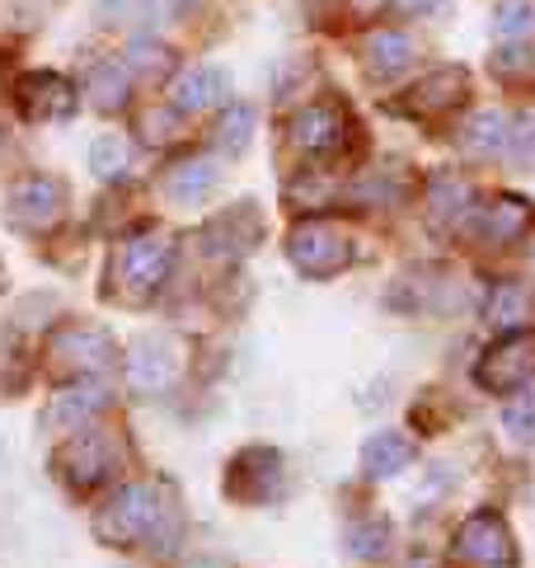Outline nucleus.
I'll return each mask as SVG.
<instances>
[{"mask_svg":"<svg viewBox=\"0 0 535 568\" xmlns=\"http://www.w3.org/2000/svg\"><path fill=\"white\" fill-rule=\"evenodd\" d=\"M470 207H475L470 179H461V174H432L427 179V221L437 231H451Z\"/></svg>","mask_w":535,"mask_h":568,"instance_id":"17","label":"nucleus"},{"mask_svg":"<svg viewBox=\"0 0 535 568\" xmlns=\"http://www.w3.org/2000/svg\"><path fill=\"white\" fill-rule=\"evenodd\" d=\"M507 146H512V155H517L522 165H535V113H522L517 123H512Z\"/></svg>","mask_w":535,"mask_h":568,"instance_id":"32","label":"nucleus"},{"mask_svg":"<svg viewBox=\"0 0 535 568\" xmlns=\"http://www.w3.org/2000/svg\"><path fill=\"white\" fill-rule=\"evenodd\" d=\"M282 494V456L273 446H250L225 470V498L244 507H263Z\"/></svg>","mask_w":535,"mask_h":568,"instance_id":"9","label":"nucleus"},{"mask_svg":"<svg viewBox=\"0 0 535 568\" xmlns=\"http://www.w3.org/2000/svg\"><path fill=\"white\" fill-rule=\"evenodd\" d=\"M128 94H132L128 67H118V62H94L90 67V104L99 113H118L122 104H128Z\"/></svg>","mask_w":535,"mask_h":568,"instance_id":"22","label":"nucleus"},{"mask_svg":"<svg viewBox=\"0 0 535 568\" xmlns=\"http://www.w3.org/2000/svg\"><path fill=\"white\" fill-rule=\"evenodd\" d=\"M475 231L488 240V245H517L522 235L535 231V207L526 197H493L488 207H480Z\"/></svg>","mask_w":535,"mask_h":568,"instance_id":"15","label":"nucleus"},{"mask_svg":"<svg viewBox=\"0 0 535 568\" xmlns=\"http://www.w3.org/2000/svg\"><path fill=\"white\" fill-rule=\"evenodd\" d=\"M225 71L221 67H189L183 71L174 85H170V104L179 109V113H198V109H212V104H221L225 99Z\"/></svg>","mask_w":535,"mask_h":568,"instance_id":"19","label":"nucleus"},{"mask_svg":"<svg viewBox=\"0 0 535 568\" xmlns=\"http://www.w3.org/2000/svg\"><path fill=\"white\" fill-rule=\"evenodd\" d=\"M179 376V343L170 334H141L128 348V385L132 395H164Z\"/></svg>","mask_w":535,"mask_h":568,"instance_id":"10","label":"nucleus"},{"mask_svg":"<svg viewBox=\"0 0 535 568\" xmlns=\"http://www.w3.org/2000/svg\"><path fill=\"white\" fill-rule=\"evenodd\" d=\"M395 6H400V10H408V14H418V10H432L437 0H395Z\"/></svg>","mask_w":535,"mask_h":568,"instance_id":"34","label":"nucleus"},{"mask_svg":"<svg viewBox=\"0 0 535 568\" xmlns=\"http://www.w3.org/2000/svg\"><path fill=\"white\" fill-rule=\"evenodd\" d=\"M286 258L301 277L329 282L343 268H353V240H347L334 221H301V226L286 231Z\"/></svg>","mask_w":535,"mask_h":568,"instance_id":"3","label":"nucleus"},{"mask_svg":"<svg viewBox=\"0 0 535 568\" xmlns=\"http://www.w3.org/2000/svg\"><path fill=\"white\" fill-rule=\"evenodd\" d=\"M90 170H94V179H104V184L122 179V170H128V141L122 136H99L90 146Z\"/></svg>","mask_w":535,"mask_h":568,"instance_id":"28","label":"nucleus"},{"mask_svg":"<svg viewBox=\"0 0 535 568\" xmlns=\"http://www.w3.org/2000/svg\"><path fill=\"white\" fill-rule=\"evenodd\" d=\"M461 146H465V155H475V160H488V155H498L503 146H507V123H503V113H475L465 123V132H461Z\"/></svg>","mask_w":535,"mask_h":568,"instance_id":"24","label":"nucleus"},{"mask_svg":"<svg viewBox=\"0 0 535 568\" xmlns=\"http://www.w3.org/2000/svg\"><path fill=\"white\" fill-rule=\"evenodd\" d=\"M174 268V245L160 231H137L122 235L109 250V268H104V296L118 306H147L160 296V287L170 282Z\"/></svg>","mask_w":535,"mask_h":568,"instance_id":"1","label":"nucleus"},{"mask_svg":"<svg viewBox=\"0 0 535 568\" xmlns=\"http://www.w3.org/2000/svg\"><path fill=\"white\" fill-rule=\"evenodd\" d=\"M456 555L475 568H503L512 555V531L503 513H475L456 531Z\"/></svg>","mask_w":535,"mask_h":568,"instance_id":"13","label":"nucleus"},{"mask_svg":"<svg viewBox=\"0 0 535 568\" xmlns=\"http://www.w3.org/2000/svg\"><path fill=\"white\" fill-rule=\"evenodd\" d=\"M67 216V184L52 174H29L10 189V221L29 235H48Z\"/></svg>","mask_w":535,"mask_h":568,"instance_id":"7","label":"nucleus"},{"mask_svg":"<svg viewBox=\"0 0 535 568\" xmlns=\"http://www.w3.org/2000/svg\"><path fill=\"white\" fill-rule=\"evenodd\" d=\"M170 503L160 498V484L151 479H137V484H122V489L99 507L94 517V536L109 545V550H137L141 540H151L160 531Z\"/></svg>","mask_w":535,"mask_h":568,"instance_id":"2","label":"nucleus"},{"mask_svg":"<svg viewBox=\"0 0 535 568\" xmlns=\"http://www.w3.org/2000/svg\"><path fill=\"white\" fill-rule=\"evenodd\" d=\"M493 71H498L503 80H526V75H535V48H522V43L503 48L498 57H493Z\"/></svg>","mask_w":535,"mask_h":568,"instance_id":"31","label":"nucleus"},{"mask_svg":"<svg viewBox=\"0 0 535 568\" xmlns=\"http://www.w3.org/2000/svg\"><path fill=\"white\" fill-rule=\"evenodd\" d=\"M475 381H480V390H488V395L526 390V385L535 381V329H517V334L493 343V348L480 357Z\"/></svg>","mask_w":535,"mask_h":568,"instance_id":"6","label":"nucleus"},{"mask_svg":"<svg viewBox=\"0 0 535 568\" xmlns=\"http://www.w3.org/2000/svg\"><path fill=\"white\" fill-rule=\"evenodd\" d=\"M286 136H292V146L305 151V155H334L343 146V136H347V118H343V109L334 104V99H320V104L296 109Z\"/></svg>","mask_w":535,"mask_h":568,"instance_id":"12","label":"nucleus"},{"mask_svg":"<svg viewBox=\"0 0 535 568\" xmlns=\"http://www.w3.org/2000/svg\"><path fill=\"white\" fill-rule=\"evenodd\" d=\"M250 128H254V109L250 104H225L221 118H216V128H212L216 151L240 155L244 146H250Z\"/></svg>","mask_w":535,"mask_h":568,"instance_id":"25","label":"nucleus"},{"mask_svg":"<svg viewBox=\"0 0 535 568\" xmlns=\"http://www.w3.org/2000/svg\"><path fill=\"white\" fill-rule=\"evenodd\" d=\"M347 550H353L357 559H381L390 550V521L385 517H372V521L347 526Z\"/></svg>","mask_w":535,"mask_h":568,"instance_id":"27","label":"nucleus"},{"mask_svg":"<svg viewBox=\"0 0 535 568\" xmlns=\"http://www.w3.org/2000/svg\"><path fill=\"white\" fill-rule=\"evenodd\" d=\"M113 442L109 433H99V428H80L75 437L61 442V452H57V475L71 484L75 494H90L99 489L109 475H113Z\"/></svg>","mask_w":535,"mask_h":568,"instance_id":"8","label":"nucleus"},{"mask_svg":"<svg viewBox=\"0 0 535 568\" xmlns=\"http://www.w3.org/2000/svg\"><path fill=\"white\" fill-rule=\"evenodd\" d=\"M470 94V71L465 67H437L423 75L418 85H408L400 99H390V113L414 118V123H437V118L456 113Z\"/></svg>","mask_w":535,"mask_h":568,"instance_id":"5","label":"nucleus"},{"mask_svg":"<svg viewBox=\"0 0 535 568\" xmlns=\"http://www.w3.org/2000/svg\"><path fill=\"white\" fill-rule=\"evenodd\" d=\"M503 428L517 442H535V395H522V390L512 395L507 414H503Z\"/></svg>","mask_w":535,"mask_h":568,"instance_id":"30","label":"nucleus"},{"mask_svg":"<svg viewBox=\"0 0 535 568\" xmlns=\"http://www.w3.org/2000/svg\"><path fill=\"white\" fill-rule=\"evenodd\" d=\"M137 132L147 146H170L179 136V109L174 104H147L137 113Z\"/></svg>","mask_w":535,"mask_h":568,"instance_id":"26","label":"nucleus"},{"mask_svg":"<svg viewBox=\"0 0 535 568\" xmlns=\"http://www.w3.org/2000/svg\"><path fill=\"white\" fill-rule=\"evenodd\" d=\"M104 409V385H99L94 376H80L75 385H67V390H57L52 409H48V423H57V428H90V418Z\"/></svg>","mask_w":535,"mask_h":568,"instance_id":"18","label":"nucleus"},{"mask_svg":"<svg viewBox=\"0 0 535 568\" xmlns=\"http://www.w3.org/2000/svg\"><path fill=\"white\" fill-rule=\"evenodd\" d=\"M0 282H6V273H0Z\"/></svg>","mask_w":535,"mask_h":568,"instance_id":"35","label":"nucleus"},{"mask_svg":"<svg viewBox=\"0 0 535 568\" xmlns=\"http://www.w3.org/2000/svg\"><path fill=\"white\" fill-rule=\"evenodd\" d=\"M414 57H418V43L408 33H400V29H376V33H366V43H362L366 75H376V80H390V75L408 71L414 67Z\"/></svg>","mask_w":535,"mask_h":568,"instance_id":"16","label":"nucleus"},{"mask_svg":"<svg viewBox=\"0 0 535 568\" xmlns=\"http://www.w3.org/2000/svg\"><path fill=\"white\" fill-rule=\"evenodd\" d=\"M212 184H216L212 160H179V165L164 174V193L179 197V202H202Z\"/></svg>","mask_w":535,"mask_h":568,"instance_id":"23","label":"nucleus"},{"mask_svg":"<svg viewBox=\"0 0 535 568\" xmlns=\"http://www.w3.org/2000/svg\"><path fill=\"white\" fill-rule=\"evenodd\" d=\"M19 113L29 123H57V118L75 113V85L57 71H29L19 80Z\"/></svg>","mask_w":535,"mask_h":568,"instance_id":"14","label":"nucleus"},{"mask_svg":"<svg viewBox=\"0 0 535 568\" xmlns=\"http://www.w3.org/2000/svg\"><path fill=\"white\" fill-rule=\"evenodd\" d=\"M164 48L160 43H151V38H141V43H132V67H141V71H164Z\"/></svg>","mask_w":535,"mask_h":568,"instance_id":"33","label":"nucleus"},{"mask_svg":"<svg viewBox=\"0 0 535 568\" xmlns=\"http://www.w3.org/2000/svg\"><path fill=\"white\" fill-rule=\"evenodd\" d=\"M118 362V348L94 324H61L48 338V367L57 376H99Z\"/></svg>","mask_w":535,"mask_h":568,"instance_id":"4","label":"nucleus"},{"mask_svg":"<svg viewBox=\"0 0 535 568\" xmlns=\"http://www.w3.org/2000/svg\"><path fill=\"white\" fill-rule=\"evenodd\" d=\"M484 320L493 329H522V324L535 320V292L522 287V282H493L484 296Z\"/></svg>","mask_w":535,"mask_h":568,"instance_id":"20","label":"nucleus"},{"mask_svg":"<svg viewBox=\"0 0 535 568\" xmlns=\"http://www.w3.org/2000/svg\"><path fill=\"white\" fill-rule=\"evenodd\" d=\"M263 235V216L254 212V202H235V207L216 212L202 226V254L208 258H240L254 250V240Z\"/></svg>","mask_w":535,"mask_h":568,"instance_id":"11","label":"nucleus"},{"mask_svg":"<svg viewBox=\"0 0 535 568\" xmlns=\"http://www.w3.org/2000/svg\"><path fill=\"white\" fill-rule=\"evenodd\" d=\"M535 29V6L531 0H503L498 10H493V33L498 38H512V43H517V38H526Z\"/></svg>","mask_w":535,"mask_h":568,"instance_id":"29","label":"nucleus"},{"mask_svg":"<svg viewBox=\"0 0 535 568\" xmlns=\"http://www.w3.org/2000/svg\"><path fill=\"white\" fill-rule=\"evenodd\" d=\"M408 460H414V446L400 433H376L362 442V475L366 479H395Z\"/></svg>","mask_w":535,"mask_h":568,"instance_id":"21","label":"nucleus"}]
</instances>
